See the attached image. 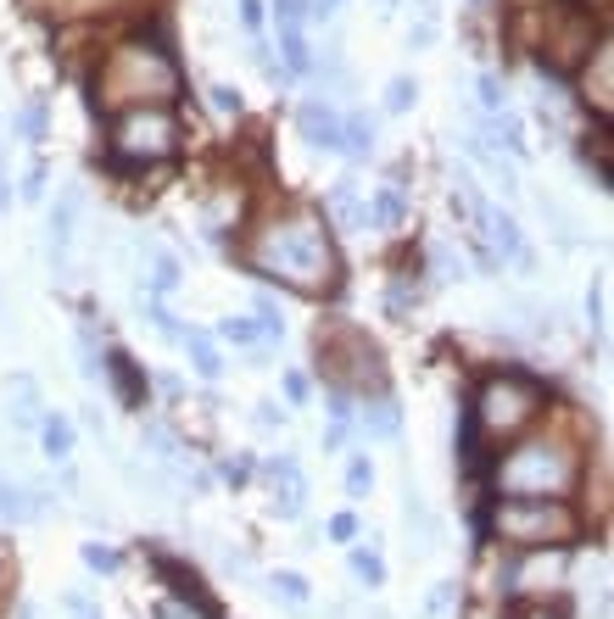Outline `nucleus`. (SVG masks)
<instances>
[{"mask_svg": "<svg viewBox=\"0 0 614 619\" xmlns=\"http://www.w3.org/2000/svg\"><path fill=\"white\" fill-rule=\"evenodd\" d=\"M347 563H352V574H358L369 591H380V586H386V558H380L374 547H352V552H347Z\"/></svg>", "mask_w": 614, "mask_h": 619, "instance_id": "nucleus-30", "label": "nucleus"}, {"mask_svg": "<svg viewBox=\"0 0 614 619\" xmlns=\"http://www.w3.org/2000/svg\"><path fill=\"white\" fill-rule=\"evenodd\" d=\"M452 597H458V586H452V580H436V586H430V597H425V613H447V608H452Z\"/></svg>", "mask_w": 614, "mask_h": 619, "instance_id": "nucleus-44", "label": "nucleus"}, {"mask_svg": "<svg viewBox=\"0 0 614 619\" xmlns=\"http://www.w3.org/2000/svg\"><path fill=\"white\" fill-rule=\"evenodd\" d=\"M185 146V129H179V112L174 107H124L113 118V135H107V157L113 168H157V163H174Z\"/></svg>", "mask_w": 614, "mask_h": 619, "instance_id": "nucleus-6", "label": "nucleus"}, {"mask_svg": "<svg viewBox=\"0 0 614 619\" xmlns=\"http://www.w3.org/2000/svg\"><path fill=\"white\" fill-rule=\"evenodd\" d=\"M252 318H257L263 341H285V313H280V302H274L269 291H257V296H252Z\"/></svg>", "mask_w": 614, "mask_h": 619, "instance_id": "nucleus-29", "label": "nucleus"}, {"mask_svg": "<svg viewBox=\"0 0 614 619\" xmlns=\"http://www.w3.org/2000/svg\"><path fill=\"white\" fill-rule=\"evenodd\" d=\"M140 452H146L157 469H185V446H179V435H174L168 424H157V419L140 424Z\"/></svg>", "mask_w": 614, "mask_h": 619, "instance_id": "nucleus-19", "label": "nucleus"}, {"mask_svg": "<svg viewBox=\"0 0 614 619\" xmlns=\"http://www.w3.org/2000/svg\"><path fill=\"white\" fill-rule=\"evenodd\" d=\"M79 207H85V190L79 185H68L57 202H51V213H46V257H51V274L62 279L68 274V252H74V224H79Z\"/></svg>", "mask_w": 614, "mask_h": 619, "instance_id": "nucleus-9", "label": "nucleus"}, {"mask_svg": "<svg viewBox=\"0 0 614 619\" xmlns=\"http://www.w3.org/2000/svg\"><path fill=\"white\" fill-rule=\"evenodd\" d=\"M308 396H313V385H308V374H296V369H291V374H285V402H291V407H302Z\"/></svg>", "mask_w": 614, "mask_h": 619, "instance_id": "nucleus-48", "label": "nucleus"}, {"mask_svg": "<svg viewBox=\"0 0 614 619\" xmlns=\"http://www.w3.org/2000/svg\"><path fill=\"white\" fill-rule=\"evenodd\" d=\"M319 374L352 396H369V391H386V357L380 346L363 335V330H341L330 341H319Z\"/></svg>", "mask_w": 614, "mask_h": 619, "instance_id": "nucleus-7", "label": "nucleus"}, {"mask_svg": "<svg viewBox=\"0 0 614 619\" xmlns=\"http://www.w3.org/2000/svg\"><path fill=\"white\" fill-rule=\"evenodd\" d=\"M18 135H23V140H35V146L51 135V112H46V101H29V107L18 112Z\"/></svg>", "mask_w": 614, "mask_h": 619, "instance_id": "nucleus-33", "label": "nucleus"}, {"mask_svg": "<svg viewBox=\"0 0 614 619\" xmlns=\"http://www.w3.org/2000/svg\"><path fill=\"white\" fill-rule=\"evenodd\" d=\"M135 307H140V318H146V324H152L163 341H174V346L185 341V324H179V318L163 307V296H135Z\"/></svg>", "mask_w": 614, "mask_h": 619, "instance_id": "nucleus-28", "label": "nucleus"}, {"mask_svg": "<svg viewBox=\"0 0 614 619\" xmlns=\"http://www.w3.org/2000/svg\"><path fill=\"white\" fill-rule=\"evenodd\" d=\"M62 613H68V619H107L90 591H62Z\"/></svg>", "mask_w": 614, "mask_h": 619, "instance_id": "nucleus-38", "label": "nucleus"}, {"mask_svg": "<svg viewBox=\"0 0 614 619\" xmlns=\"http://www.w3.org/2000/svg\"><path fill=\"white\" fill-rule=\"evenodd\" d=\"M296 135H302L313 151H341V107L324 101V96L296 101Z\"/></svg>", "mask_w": 614, "mask_h": 619, "instance_id": "nucleus-12", "label": "nucleus"}, {"mask_svg": "<svg viewBox=\"0 0 614 619\" xmlns=\"http://www.w3.org/2000/svg\"><path fill=\"white\" fill-rule=\"evenodd\" d=\"M313 46H308V35H302V23H291V29H280V68H285V79H302V73H313Z\"/></svg>", "mask_w": 614, "mask_h": 619, "instance_id": "nucleus-22", "label": "nucleus"}, {"mask_svg": "<svg viewBox=\"0 0 614 619\" xmlns=\"http://www.w3.org/2000/svg\"><path fill=\"white\" fill-rule=\"evenodd\" d=\"M547 407V385L530 380L525 369H503V374H486L475 402H469V424L480 441H514L519 430H530Z\"/></svg>", "mask_w": 614, "mask_h": 619, "instance_id": "nucleus-5", "label": "nucleus"}, {"mask_svg": "<svg viewBox=\"0 0 614 619\" xmlns=\"http://www.w3.org/2000/svg\"><path fill=\"white\" fill-rule=\"evenodd\" d=\"M586 318H592V330H603V279L586 285Z\"/></svg>", "mask_w": 614, "mask_h": 619, "instance_id": "nucleus-49", "label": "nucleus"}, {"mask_svg": "<svg viewBox=\"0 0 614 619\" xmlns=\"http://www.w3.org/2000/svg\"><path fill=\"white\" fill-rule=\"evenodd\" d=\"M51 508H57L51 485H23V480L0 474V519H7V524H35V519H46Z\"/></svg>", "mask_w": 614, "mask_h": 619, "instance_id": "nucleus-13", "label": "nucleus"}, {"mask_svg": "<svg viewBox=\"0 0 614 619\" xmlns=\"http://www.w3.org/2000/svg\"><path fill=\"white\" fill-rule=\"evenodd\" d=\"M241 263L257 279H280L302 296L335 291L341 285V257L330 246V218L324 207H285L269 224H257L241 246Z\"/></svg>", "mask_w": 614, "mask_h": 619, "instance_id": "nucleus-1", "label": "nucleus"}, {"mask_svg": "<svg viewBox=\"0 0 614 619\" xmlns=\"http://www.w3.org/2000/svg\"><path fill=\"white\" fill-rule=\"evenodd\" d=\"M341 446H347V424L330 419V430H324V452H341Z\"/></svg>", "mask_w": 614, "mask_h": 619, "instance_id": "nucleus-50", "label": "nucleus"}, {"mask_svg": "<svg viewBox=\"0 0 614 619\" xmlns=\"http://www.w3.org/2000/svg\"><path fill=\"white\" fill-rule=\"evenodd\" d=\"M235 7H241V23H246V35H257V29L269 23V7H263V0H235Z\"/></svg>", "mask_w": 614, "mask_h": 619, "instance_id": "nucleus-46", "label": "nucleus"}, {"mask_svg": "<svg viewBox=\"0 0 614 619\" xmlns=\"http://www.w3.org/2000/svg\"><path fill=\"white\" fill-rule=\"evenodd\" d=\"M185 352H191V369L207 380V385H218L224 380V357H218V346H213V335L207 330H185V341H179Z\"/></svg>", "mask_w": 614, "mask_h": 619, "instance_id": "nucleus-23", "label": "nucleus"}, {"mask_svg": "<svg viewBox=\"0 0 614 619\" xmlns=\"http://www.w3.org/2000/svg\"><path fill=\"white\" fill-rule=\"evenodd\" d=\"M96 90L107 96V107H174L185 90V68L174 57L168 40H124L101 57Z\"/></svg>", "mask_w": 614, "mask_h": 619, "instance_id": "nucleus-2", "label": "nucleus"}, {"mask_svg": "<svg viewBox=\"0 0 614 619\" xmlns=\"http://www.w3.org/2000/svg\"><path fill=\"white\" fill-rule=\"evenodd\" d=\"M218 341H224V346H241V352H257V346H269V341H263V330H257V318H246V313H230V318H218Z\"/></svg>", "mask_w": 614, "mask_h": 619, "instance_id": "nucleus-26", "label": "nucleus"}, {"mask_svg": "<svg viewBox=\"0 0 614 619\" xmlns=\"http://www.w3.org/2000/svg\"><path fill=\"white\" fill-rule=\"evenodd\" d=\"M207 96H213V112H218V118H241V112H246V96H241L235 85H213Z\"/></svg>", "mask_w": 614, "mask_h": 619, "instance_id": "nucleus-36", "label": "nucleus"}, {"mask_svg": "<svg viewBox=\"0 0 614 619\" xmlns=\"http://www.w3.org/2000/svg\"><path fill=\"white\" fill-rule=\"evenodd\" d=\"M380 12H397V0H380Z\"/></svg>", "mask_w": 614, "mask_h": 619, "instance_id": "nucleus-53", "label": "nucleus"}, {"mask_svg": "<svg viewBox=\"0 0 614 619\" xmlns=\"http://www.w3.org/2000/svg\"><path fill=\"white\" fill-rule=\"evenodd\" d=\"M358 424H363L369 441H397V435H402V407H397V396H391V391H369L363 407H358Z\"/></svg>", "mask_w": 614, "mask_h": 619, "instance_id": "nucleus-16", "label": "nucleus"}, {"mask_svg": "<svg viewBox=\"0 0 614 619\" xmlns=\"http://www.w3.org/2000/svg\"><path fill=\"white\" fill-rule=\"evenodd\" d=\"M436 35H441V29H436V23H425V18H419V23H413V29H408V51H430V46H436Z\"/></svg>", "mask_w": 614, "mask_h": 619, "instance_id": "nucleus-47", "label": "nucleus"}, {"mask_svg": "<svg viewBox=\"0 0 614 619\" xmlns=\"http://www.w3.org/2000/svg\"><path fill=\"white\" fill-rule=\"evenodd\" d=\"M363 218H369V229H397L402 218H408V202H402V190H374L369 196V207H363Z\"/></svg>", "mask_w": 614, "mask_h": 619, "instance_id": "nucleus-24", "label": "nucleus"}, {"mask_svg": "<svg viewBox=\"0 0 614 619\" xmlns=\"http://www.w3.org/2000/svg\"><path fill=\"white\" fill-rule=\"evenodd\" d=\"M413 12H419L425 23H436V18H441V0H413Z\"/></svg>", "mask_w": 614, "mask_h": 619, "instance_id": "nucleus-51", "label": "nucleus"}, {"mask_svg": "<svg viewBox=\"0 0 614 619\" xmlns=\"http://www.w3.org/2000/svg\"><path fill=\"white\" fill-rule=\"evenodd\" d=\"M40 385H35V374H12L7 380V419L18 424V430H40Z\"/></svg>", "mask_w": 614, "mask_h": 619, "instance_id": "nucleus-18", "label": "nucleus"}, {"mask_svg": "<svg viewBox=\"0 0 614 619\" xmlns=\"http://www.w3.org/2000/svg\"><path fill=\"white\" fill-rule=\"evenodd\" d=\"M257 430H285L291 424V407H280V402H257Z\"/></svg>", "mask_w": 614, "mask_h": 619, "instance_id": "nucleus-42", "label": "nucleus"}, {"mask_svg": "<svg viewBox=\"0 0 614 619\" xmlns=\"http://www.w3.org/2000/svg\"><path fill=\"white\" fill-rule=\"evenodd\" d=\"M308 23V0H274V29Z\"/></svg>", "mask_w": 614, "mask_h": 619, "instance_id": "nucleus-41", "label": "nucleus"}, {"mask_svg": "<svg viewBox=\"0 0 614 619\" xmlns=\"http://www.w3.org/2000/svg\"><path fill=\"white\" fill-rule=\"evenodd\" d=\"M79 558H85V569H96V574H118V569H124V552L107 547V541H85Z\"/></svg>", "mask_w": 614, "mask_h": 619, "instance_id": "nucleus-32", "label": "nucleus"}, {"mask_svg": "<svg viewBox=\"0 0 614 619\" xmlns=\"http://www.w3.org/2000/svg\"><path fill=\"white\" fill-rule=\"evenodd\" d=\"M269 597H274V602H291V608H308V602H313V586H308V574H296V569H274V574H269Z\"/></svg>", "mask_w": 614, "mask_h": 619, "instance_id": "nucleus-27", "label": "nucleus"}, {"mask_svg": "<svg viewBox=\"0 0 614 619\" xmlns=\"http://www.w3.org/2000/svg\"><path fill=\"white\" fill-rule=\"evenodd\" d=\"M374 146H380V124H374V112H341V157L369 163Z\"/></svg>", "mask_w": 614, "mask_h": 619, "instance_id": "nucleus-17", "label": "nucleus"}, {"mask_svg": "<svg viewBox=\"0 0 614 619\" xmlns=\"http://www.w3.org/2000/svg\"><path fill=\"white\" fill-rule=\"evenodd\" d=\"M586 530L581 508L569 497H497L491 536L503 547H575Z\"/></svg>", "mask_w": 614, "mask_h": 619, "instance_id": "nucleus-4", "label": "nucleus"}, {"mask_svg": "<svg viewBox=\"0 0 614 619\" xmlns=\"http://www.w3.org/2000/svg\"><path fill=\"white\" fill-rule=\"evenodd\" d=\"M40 452L51 458V463H68L74 458V419L68 413H40Z\"/></svg>", "mask_w": 614, "mask_h": 619, "instance_id": "nucleus-21", "label": "nucleus"}, {"mask_svg": "<svg viewBox=\"0 0 614 619\" xmlns=\"http://www.w3.org/2000/svg\"><path fill=\"white\" fill-rule=\"evenodd\" d=\"M101 380H113V391H118V402H124L129 413H140V407H146V374L135 369V357H129L124 346H107Z\"/></svg>", "mask_w": 614, "mask_h": 619, "instance_id": "nucleus-15", "label": "nucleus"}, {"mask_svg": "<svg viewBox=\"0 0 614 619\" xmlns=\"http://www.w3.org/2000/svg\"><path fill=\"white\" fill-rule=\"evenodd\" d=\"M469 7H480V12H486V7H491V0H469Z\"/></svg>", "mask_w": 614, "mask_h": 619, "instance_id": "nucleus-54", "label": "nucleus"}, {"mask_svg": "<svg viewBox=\"0 0 614 619\" xmlns=\"http://www.w3.org/2000/svg\"><path fill=\"white\" fill-rule=\"evenodd\" d=\"M185 285V263L168 246H152V296H174Z\"/></svg>", "mask_w": 614, "mask_h": 619, "instance_id": "nucleus-25", "label": "nucleus"}, {"mask_svg": "<svg viewBox=\"0 0 614 619\" xmlns=\"http://www.w3.org/2000/svg\"><path fill=\"white\" fill-rule=\"evenodd\" d=\"M508 619H564V608H558V602H547V597H519Z\"/></svg>", "mask_w": 614, "mask_h": 619, "instance_id": "nucleus-39", "label": "nucleus"}, {"mask_svg": "<svg viewBox=\"0 0 614 619\" xmlns=\"http://www.w3.org/2000/svg\"><path fill=\"white\" fill-rule=\"evenodd\" d=\"M458 274H464V263L452 257V246H430V279L447 285V279H458Z\"/></svg>", "mask_w": 614, "mask_h": 619, "instance_id": "nucleus-37", "label": "nucleus"}, {"mask_svg": "<svg viewBox=\"0 0 614 619\" xmlns=\"http://www.w3.org/2000/svg\"><path fill=\"white\" fill-rule=\"evenodd\" d=\"M480 135H486V151H508V157H525V124H519L514 112H491V118L480 124Z\"/></svg>", "mask_w": 614, "mask_h": 619, "instance_id": "nucleus-20", "label": "nucleus"}, {"mask_svg": "<svg viewBox=\"0 0 614 619\" xmlns=\"http://www.w3.org/2000/svg\"><path fill=\"white\" fill-rule=\"evenodd\" d=\"M491 480L503 497H569L581 480V452L564 435H530L497 452Z\"/></svg>", "mask_w": 614, "mask_h": 619, "instance_id": "nucleus-3", "label": "nucleus"}, {"mask_svg": "<svg viewBox=\"0 0 614 619\" xmlns=\"http://www.w3.org/2000/svg\"><path fill=\"white\" fill-rule=\"evenodd\" d=\"M46 185H51V168H46V163H29V174H23V202H46Z\"/></svg>", "mask_w": 614, "mask_h": 619, "instance_id": "nucleus-40", "label": "nucleus"}, {"mask_svg": "<svg viewBox=\"0 0 614 619\" xmlns=\"http://www.w3.org/2000/svg\"><path fill=\"white\" fill-rule=\"evenodd\" d=\"M18 619H46V613H40L35 602H18Z\"/></svg>", "mask_w": 614, "mask_h": 619, "instance_id": "nucleus-52", "label": "nucleus"}, {"mask_svg": "<svg viewBox=\"0 0 614 619\" xmlns=\"http://www.w3.org/2000/svg\"><path fill=\"white\" fill-rule=\"evenodd\" d=\"M252 469H257V463H252L246 452H235V458H224V463H218V474H224L230 485H246V480H252Z\"/></svg>", "mask_w": 614, "mask_h": 619, "instance_id": "nucleus-43", "label": "nucleus"}, {"mask_svg": "<svg viewBox=\"0 0 614 619\" xmlns=\"http://www.w3.org/2000/svg\"><path fill=\"white\" fill-rule=\"evenodd\" d=\"M324 530H330V541H358V513L347 508V513H335Z\"/></svg>", "mask_w": 614, "mask_h": 619, "instance_id": "nucleus-45", "label": "nucleus"}, {"mask_svg": "<svg viewBox=\"0 0 614 619\" xmlns=\"http://www.w3.org/2000/svg\"><path fill=\"white\" fill-rule=\"evenodd\" d=\"M413 101H419V79L397 73V79L386 85V112H413Z\"/></svg>", "mask_w": 614, "mask_h": 619, "instance_id": "nucleus-35", "label": "nucleus"}, {"mask_svg": "<svg viewBox=\"0 0 614 619\" xmlns=\"http://www.w3.org/2000/svg\"><path fill=\"white\" fill-rule=\"evenodd\" d=\"M475 101H480V112H486V118H491V112H508L503 79H497V73H480V79H475Z\"/></svg>", "mask_w": 614, "mask_h": 619, "instance_id": "nucleus-34", "label": "nucleus"}, {"mask_svg": "<svg viewBox=\"0 0 614 619\" xmlns=\"http://www.w3.org/2000/svg\"><path fill=\"white\" fill-rule=\"evenodd\" d=\"M263 474H269V485H274V519H302L308 513V474H302V463L291 458V452H280V458H269L263 463Z\"/></svg>", "mask_w": 614, "mask_h": 619, "instance_id": "nucleus-10", "label": "nucleus"}, {"mask_svg": "<svg viewBox=\"0 0 614 619\" xmlns=\"http://www.w3.org/2000/svg\"><path fill=\"white\" fill-rule=\"evenodd\" d=\"M475 229H480V246H486L497 263H514V257L525 252V235H519L514 213H503V207H491V202L475 213Z\"/></svg>", "mask_w": 614, "mask_h": 619, "instance_id": "nucleus-14", "label": "nucleus"}, {"mask_svg": "<svg viewBox=\"0 0 614 619\" xmlns=\"http://www.w3.org/2000/svg\"><path fill=\"white\" fill-rule=\"evenodd\" d=\"M152 569H157V580H163V586H168L185 608H196L202 619H224V613H218V602L207 597V586H202V574H196L191 563H179L174 552H152Z\"/></svg>", "mask_w": 614, "mask_h": 619, "instance_id": "nucleus-11", "label": "nucleus"}, {"mask_svg": "<svg viewBox=\"0 0 614 619\" xmlns=\"http://www.w3.org/2000/svg\"><path fill=\"white\" fill-rule=\"evenodd\" d=\"M369 491H374V463H369L363 452H352V458H347V497L363 502Z\"/></svg>", "mask_w": 614, "mask_h": 619, "instance_id": "nucleus-31", "label": "nucleus"}, {"mask_svg": "<svg viewBox=\"0 0 614 619\" xmlns=\"http://www.w3.org/2000/svg\"><path fill=\"white\" fill-rule=\"evenodd\" d=\"M569 558L575 547H508V563L497 569L503 597H558L569 580Z\"/></svg>", "mask_w": 614, "mask_h": 619, "instance_id": "nucleus-8", "label": "nucleus"}]
</instances>
